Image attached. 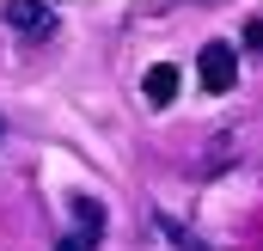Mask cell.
Returning <instances> with one entry per match:
<instances>
[{
    "label": "cell",
    "mask_w": 263,
    "mask_h": 251,
    "mask_svg": "<svg viewBox=\"0 0 263 251\" xmlns=\"http://www.w3.org/2000/svg\"><path fill=\"white\" fill-rule=\"evenodd\" d=\"M196 74H202V92H233L239 86V56H233V43H202L196 56Z\"/></svg>",
    "instance_id": "obj_1"
},
{
    "label": "cell",
    "mask_w": 263,
    "mask_h": 251,
    "mask_svg": "<svg viewBox=\"0 0 263 251\" xmlns=\"http://www.w3.org/2000/svg\"><path fill=\"white\" fill-rule=\"evenodd\" d=\"M6 25L25 37H55V6L49 0H6Z\"/></svg>",
    "instance_id": "obj_2"
},
{
    "label": "cell",
    "mask_w": 263,
    "mask_h": 251,
    "mask_svg": "<svg viewBox=\"0 0 263 251\" xmlns=\"http://www.w3.org/2000/svg\"><path fill=\"white\" fill-rule=\"evenodd\" d=\"M141 98L153 104V111H165L172 98H178V67L172 62H159V67H147V80H141Z\"/></svg>",
    "instance_id": "obj_3"
},
{
    "label": "cell",
    "mask_w": 263,
    "mask_h": 251,
    "mask_svg": "<svg viewBox=\"0 0 263 251\" xmlns=\"http://www.w3.org/2000/svg\"><path fill=\"white\" fill-rule=\"evenodd\" d=\"M98 239H104V233H92V227H80V221H73L62 239H55V251H98Z\"/></svg>",
    "instance_id": "obj_4"
},
{
    "label": "cell",
    "mask_w": 263,
    "mask_h": 251,
    "mask_svg": "<svg viewBox=\"0 0 263 251\" xmlns=\"http://www.w3.org/2000/svg\"><path fill=\"white\" fill-rule=\"evenodd\" d=\"M73 221H80V227H92V233H104V208H98L92 196H73Z\"/></svg>",
    "instance_id": "obj_5"
},
{
    "label": "cell",
    "mask_w": 263,
    "mask_h": 251,
    "mask_svg": "<svg viewBox=\"0 0 263 251\" xmlns=\"http://www.w3.org/2000/svg\"><path fill=\"white\" fill-rule=\"evenodd\" d=\"M159 233H165V239H172V245H178V251H202L196 239H190V233H184V227L172 221V214H159Z\"/></svg>",
    "instance_id": "obj_6"
},
{
    "label": "cell",
    "mask_w": 263,
    "mask_h": 251,
    "mask_svg": "<svg viewBox=\"0 0 263 251\" xmlns=\"http://www.w3.org/2000/svg\"><path fill=\"white\" fill-rule=\"evenodd\" d=\"M245 49H263V19H251V25H245Z\"/></svg>",
    "instance_id": "obj_7"
}]
</instances>
